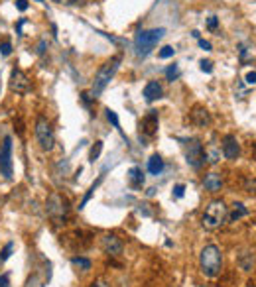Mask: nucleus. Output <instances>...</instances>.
I'll list each match as a JSON object with an SVG mask.
<instances>
[{
  "label": "nucleus",
  "mask_w": 256,
  "mask_h": 287,
  "mask_svg": "<svg viewBox=\"0 0 256 287\" xmlns=\"http://www.w3.org/2000/svg\"><path fill=\"white\" fill-rule=\"evenodd\" d=\"M199 265H201V271L205 277H217L223 267V254H221L219 246L207 244L199 254Z\"/></svg>",
  "instance_id": "1"
},
{
  "label": "nucleus",
  "mask_w": 256,
  "mask_h": 287,
  "mask_svg": "<svg viewBox=\"0 0 256 287\" xmlns=\"http://www.w3.org/2000/svg\"><path fill=\"white\" fill-rule=\"evenodd\" d=\"M164 34H166L164 28H154V30H142V32H138V36L134 40V51H136V55L138 57L150 55L156 49L158 42L164 38Z\"/></svg>",
  "instance_id": "2"
},
{
  "label": "nucleus",
  "mask_w": 256,
  "mask_h": 287,
  "mask_svg": "<svg viewBox=\"0 0 256 287\" xmlns=\"http://www.w3.org/2000/svg\"><path fill=\"white\" fill-rule=\"evenodd\" d=\"M120 55H114V57H110L108 61H104L102 65H101V69L97 71V75H95V83H93V89H91V96L93 98H97L102 91H104V87L108 85V81L114 77V73L118 71V65H120Z\"/></svg>",
  "instance_id": "3"
},
{
  "label": "nucleus",
  "mask_w": 256,
  "mask_h": 287,
  "mask_svg": "<svg viewBox=\"0 0 256 287\" xmlns=\"http://www.w3.org/2000/svg\"><path fill=\"white\" fill-rule=\"evenodd\" d=\"M227 213H229V209L225 207L223 201H213L205 209V213L201 216V226L205 230H217V228H221L227 222Z\"/></svg>",
  "instance_id": "4"
},
{
  "label": "nucleus",
  "mask_w": 256,
  "mask_h": 287,
  "mask_svg": "<svg viewBox=\"0 0 256 287\" xmlns=\"http://www.w3.org/2000/svg\"><path fill=\"white\" fill-rule=\"evenodd\" d=\"M46 213L55 224H63L69 215V201L59 193H51L46 203Z\"/></svg>",
  "instance_id": "5"
},
{
  "label": "nucleus",
  "mask_w": 256,
  "mask_h": 287,
  "mask_svg": "<svg viewBox=\"0 0 256 287\" xmlns=\"http://www.w3.org/2000/svg\"><path fill=\"white\" fill-rule=\"evenodd\" d=\"M36 140L44 152H50L55 146V134H53V128L46 116H40L36 120Z\"/></svg>",
  "instance_id": "6"
},
{
  "label": "nucleus",
  "mask_w": 256,
  "mask_h": 287,
  "mask_svg": "<svg viewBox=\"0 0 256 287\" xmlns=\"http://www.w3.org/2000/svg\"><path fill=\"white\" fill-rule=\"evenodd\" d=\"M183 150H185V162H187L193 169H199V167L207 162V160H205V148H203V144H201L199 140H195V138L187 140L185 146H183Z\"/></svg>",
  "instance_id": "7"
},
{
  "label": "nucleus",
  "mask_w": 256,
  "mask_h": 287,
  "mask_svg": "<svg viewBox=\"0 0 256 287\" xmlns=\"http://www.w3.org/2000/svg\"><path fill=\"white\" fill-rule=\"evenodd\" d=\"M14 173V166H12V138L6 136L2 140V146H0V175H4L6 179H10Z\"/></svg>",
  "instance_id": "8"
},
{
  "label": "nucleus",
  "mask_w": 256,
  "mask_h": 287,
  "mask_svg": "<svg viewBox=\"0 0 256 287\" xmlns=\"http://www.w3.org/2000/svg\"><path fill=\"white\" fill-rule=\"evenodd\" d=\"M30 89H32V85H30L28 75L22 69L14 67L10 73V91L16 95H26V93H30Z\"/></svg>",
  "instance_id": "9"
},
{
  "label": "nucleus",
  "mask_w": 256,
  "mask_h": 287,
  "mask_svg": "<svg viewBox=\"0 0 256 287\" xmlns=\"http://www.w3.org/2000/svg\"><path fill=\"white\" fill-rule=\"evenodd\" d=\"M221 148H223V156L227 160H236L240 156V144L232 134H227L221 142Z\"/></svg>",
  "instance_id": "10"
},
{
  "label": "nucleus",
  "mask_w": 256,
  "mask_h": 287,
  "mask_svg": "<svg viewBox=\"0 0 256 287\" xmlns=\"http://www.w3.org/2000/svg\"><path fill=\"white\" fill-rule=\"evenodd\" d=\"M189 118L199 128H205V126L211 124V114H209V110L203 104H193L191 110H189Z\"/></svg>",
  "instance_id": "11"
},
{
  "label": "nucleus",
  "mask_w": 256,
  "mask_h": 287,
  "mask_svg": "<svg viewBox=\"0 0 256 287\" xmlns=\"http://www.w3.org/2000/svg\"><path fill=\"white\" fill-rule=\"evenodd\" d=\"M102 250H104V254H108V256H112V258H116V256H120L122 254V240L116 236V234H104L102 236Z\"/></svg>",
  "instance_id": "12"
},
{
  "label": "nucleus",
  "mask_w": 256,
  "mask_h": 287,
  "mask_svg": "<svg viewBox=\"0 0 256 287\" xmlns=\"http://www.w3.org/2000/svg\"><path fill=\"white\" fill-rule=\"evenodd\" d=\"M158 132V114L150 112L140 120V136L144 134L146 138H154Z\"/></svg>",
  "instance_id": "13"
},
{
  "label": "nucleus",
  "mask_w": 256,
  "mask_h": 287,
  "mask_svg": "<svg viewBox=\"0 0 256 287\" xmlns=\"http://www.w3.org/2000/svg\"><path fill=\"white\" fill-rule=\"evenodd\" d=\"M162 95H164V89H162V85H160L158 81H150V83L144 87V96H146L148 102L162 98Z\"/></svg>",
  "instance_id": "14"
},
{
  "label": "nucleus",
  "mask_w": 256,
  "mask_h": 287,
  "mask_svg": "<svg viewBox=\"0 0 256 287\" xmlns=\"http://www.w3.org/2000/svg\"><path fill=\"white\" fill-rule=\"evenodd\" d=\"M203 187L207 189V191H211V193H217V191H221V187H223V177L219 175V173H207L205 175V179H203Z\"/></svg>",
  "instance_id": "15"
},
{
  "label": "nucleus",
  "mask_w": 256,
  "mask_h": 287,
  "mask_svg": "<svg viewBox=\"0 0 256 287\" xmlns=\"http://www.w3.org/2000/svg\"><path fill=\"white\" fill-rule=\"evenodd\" d=\"M128 183H130V187H134V189L144 185V173H142L140 167H136V166L130 167V171H128Z\"/></svg>",
  "instance_id": "16"
},
{
  "label": "nucleus",
  "mask_w": 256,
  "mask_h": 287,
  "mask_svg": "<svg viewBox=\"0 0 256 287\" xmlns=\"http://www.w3.org/2000/svg\"><path fill=\"white\" fill-rule=\"evenodd\" d=\"M246 215H248V209H246L242 203H234L232 209H230V213H227V220L236 222V220H240V218L246 216Z\"/></svg>",
  "instance_id": "17"
},
{
  "label": "nucleus",
  "mask_w": 256,
  "mask_h": 287,
  "mask_svg": "<svg viewBox=\"0 0 256 287\" xmlns=\"http://www.w3.org/2000/svg\"><path fill=\"white\" fill-rule=\"evenodd\" d=\"M148 171H150L152 175H160V173L164 171V160H162V156L154 154V156L148 160Z\"/></svg>",
  "instance_id": "18"
},
{
  "label": "nucleus",
  "mask_w": 256,
  "mask_h": 287,
  "mask_svg": "<svg viewBox=\"0 0 256 287\" xmlns=\"http://www.w3.org/2000/svg\"><path fill=\"white\" fill-rule=\"evenodd\" d=\"M71 263H73L75 267H79L81 271H89V269H91V260L81 258V256H79V258H73V260H71Z\"/></svg>",
  "instance_id": "19"
},
{
  "label": "nucleus",
  "mask_w": 256,
  "mask_h": 287,
  "mask_svg": "<svg viewBox=\"0 0 256 287\" xmlns=\"http://www.w3.org/2000/svg\"><path fill=\"white\" fill-rule=\"evenodd\" d=\"M101 152H102V142H101V140H97V142L93 144V148H91V152H89V160H91V162L99 160Z\"/></svg>",
  "instance_id": "20"
},
{
  "label": "nucleus",
  "mask_w": 256,
  "mask_h": 287,
  "mask_svg": "<svg viewBox=\"0 0 256 287\" xmlns=\"http://www.w3.org/2000/svg\"><path fill=\"white\" fill-rule=\"evenodd\" d=\"M12 250H14V244H12V242H8V244L2 248V252H0V263H4V262L12 256Z\"/></svg>",
  "instance_id": "21"
},
{
  "label": "nucleus",
  "mask_w": 256,
  "mask_h": 287,
  "mask_svg": "<svg viewBox=\"0 0 256 287\" xmlns=\"http://www.w3.org/2000/svg\"><path fill=\"white\" fill-rule=\"evenodd\" d=\"M106 118H108V122H110L114 128H118V130H120V122H118V116H116V112H114V110L106 108Z\"/></svg>",
  "instance_id": "22"
},
{
  "label": "nucleus",
  "mask_w": 256,
  "mask_h": 287,
  "mask_svg": "<svg viewBox=\"0 0 256 287\" xmlns=\"http://www.w3.org/2000/svg\"><path fill=\"white\" fill-rule=\"evenodd\" d=\"M174 53H176V49L172 48V46H166V48H162L160 49V59H168V57H174Z\"/></svg>",
  "instance_id": "23"
},
{
  "label": "nucleus",
  "mask_w": 256,
  "mask_h": 287,
  "mask_svg": "<svg viewBox=\"0 0 256 287\" xmlns=\"http://www.w3.org/2000/svg\"><path fill=\"white\" fill-rule=\"evenodd\" d=\"M178 75H179V69H178V65H170V67H168V71H166V77H168V81H174V79H178Z\"/></svg>",
  "instance_id": "24"
},
{
  "label": "nucleus",
  "mask_w": 256,
  "mask_h": 287,
  "mask_svg": "<svg viewBox=\"0 0 256 287\" xmlns=\"http://www.w3.org/2000/svg\"><path fill=\"white\" fill-rule=\"evenodd\" d=\"M0 53H2V55H10V53H12V44H10V40H4L2 44H0Z\"/></svg>",
  "instance_id": "25"
},
{
  "label": "nucleus",
  "mask_w": 256,
  "mask_h": 287,
  "mask_svg": "<svg viewBox=\"0 0 256 287\" xmlns=\"http://www.w3.org/2000/svg\"><path fill=\"white\" fill-rule=\"evenodd\" d=\"M101 179H102V177H99V181H97V183H95V185H93V187H91V189H89V191H87V195H85V199H83V203H81V205H79V209H83V207H85V205H87V203H89V199H91V195H93V193H95V189H97V185H99V183H101Z\"/></svg>",
  "instance_id": "26"
},
{
  "label": "nucleus",
  "mask_w": 256,
  "mask_h": 287,
  "mask_svg": "<svg viewBox=\"0 0 256 287\" xmlns=\"http://www.w3.org/2000/svg\"><path fill=\"white\" fill-rule=\"evenodd\" d=\"M14 130L18 132V136H24V120L18 116V118H14Z\"/></svg>",
  "instance_id": "27"
},
{
  "label": "nucleus",
  "mask_w": 256,
  "mask_h": 287,
  "mask_svg": "<svg viewBox=\"0 0 256 287\" xmlns=\"http://www.w3.org/2000/svg\"><path fill=\"white\" fill-rule=\"evenodd\" d=\"M183 193H185V185H183V183H178V185L174 187V197H176V199H181Z\"/></svg>",
  "instance_id": "28"
},
{
  "label": "nucleus",
  "mask_w": 256,
  "mask_h": 287,
  "mask_svg": "<svg viewBox=\"0 0 256 287\" xmlns=\"http://www.w3.org/2000/svg\"><path fill=\"white\" fill-rule=\"evenodd\" d=\"M199 65H201V71H205V73H211V71H213V63H211V61L201 59V61H199Z\"/></svg>",
  "instance_id": "29"
},
{
  "label": "nucleus",
  "mask_w": 256,
  "mask_h": 287,
  "mask_svg": "<svg viewBox=\"0 0 256 287\" xmlns=\"http://www.w3.org/2000/svg\"><path fill=\"white\" fill-rule=\"evenodd\" d=\"M16 8L20 12H26L28 10V0H16Z\"/></svg>",
  "instance_id": "30"
},
{
  "label": "nucleus",
  "mask_w": 256,
  "mask_h": 287,
  "mask_svg": "<svg viewBox=\"0 0 256 287\" xmlns=\"http://www.w3.org/2000/svg\"><path fill=\"white\" fill-rule=\"evenodd\" d=\"M246 83L248 85H256V71H250V73H246Z\"/></svg>",
  "instance_id": "31"
},
{
  "label": "nucleus",
  "mask_w": 256,
  "mask_h": 287,
  "mask_svg": "<svg viewBox=\"0 0 256 287\" xmlns=\"http://www.w3.org/2000/svg\"><path fill=\"white\" fill-rule=\"evenodd\" d=\"M8 285H10L8 273H2V275H0V287H8Z\"/></svg>",
  "instance_id": "32"
},
{
  "label": "nucleus",
  "mask_w": 256,
  "mask_h": 287,
  "mask_svg": "<svg viewBox=\"0 0 256 287\" xmlns=\"http://www.w3.org/2000/svg\"><path fill=\"white\" fill-rule=\"evenodd\" d=\"M207 26H209V30H217V26H219L217 18H215V16H211V18L207 20Z\"/></svg>",
  "instance_id": "33"
},
{
  "label": "nucleus",
  "mask_w": 256,
  "mask_h": 287,
  "mask_svg": "<svg viewBox=\"0 0 256 287\" xmlns=\"http://www.w3.org/2000/svg\"><path fill=\"white\" fill-rule=\"evenodd\" d=\"M91 287H110V285H108L106 281H102V279H97V281H95Z\"/></svg>",
  "instance_id": "34"
},
{
  "label": "nucleus",
  "mask_w": 256,
  "mask_h": 287,
  "mask_svg": "<svg viewBox=\"0 0 256 287\" xmlns=\"http://www.w3.org/2000/svg\"><path fill=\"white\" fill-rule=\"evenodd\" d=\"M199 46H201L205 51H209V49H211V44H209V42H205V40H199Z\"/></svg>",
  "instance_id": "35"
},
{
  "label": "nucleus",
  "mask_w": 256,
  "mask_h": 287,
  "mask_svg": "<svg viewBox=\"0 0 256 287\" xmlns=\"http://www.w3.org/2000/svg\"><path fill=\"white\" fill-rule=\"evenodd\" d=\"M201 287H209V285H201Z\"/></svg>",
  "instance_id": "36"
},
{
  "label": "nucleus",
  "mask_w": 256,
  "mask_h": 287,
  "mask_svg": "<svg viewBox=\"0 0 256 287\" xmlns=\"http://www.w3.org/2000/svg\"><path fill=\"white\" fill-rule=\"evenodd\" d=\"M71 2H75V0H71Z\"/></svg>",
  "instance_id": "37"
},
{
  "label": "nucleus",
  "mask_w": 256,
  "mask_h": 287,
  "mask_svg": "<svg viewBox=\"0 0 256 287\" xmlns=\"http://www.w3.org/2000/svg\"><path fill=\"white\" fill-rule=\"evenodd\" d=\"M38 2H42V0H38Z\"/></svg>",
  "instance_id": "38"
}]
</instances>
